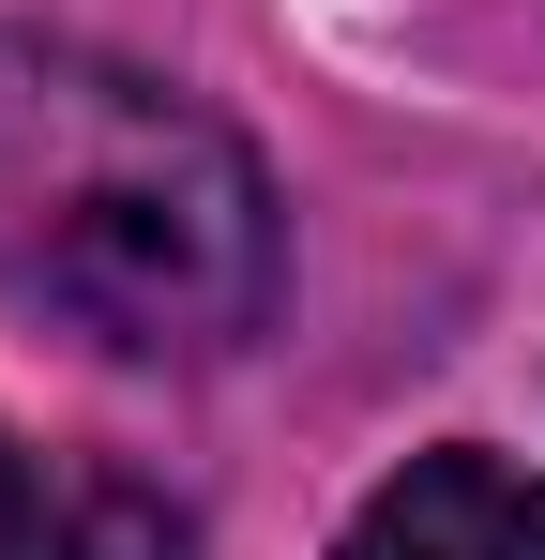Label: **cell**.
Instances as JSON below:
<instances>
[{"mask_svg": "<svg viewBox=\"0 0 545 560\" xmlns=\"http://www.w3.org/2000/svg\"><path fill=\"white\" fill-rule=\"evenodd\" d=\"M0 288L121 364H228L288 303L272 167L167 77L0 31Z\"/></svg>", "mask_w": 545, "mask_h": 560, "instance_id": "1", "label": "cell"}, {"mask_svg": "<svg viewBox=\"0 0 545 560\" xmlns=\"http://www.w3.org/2000/svg\"><path fill=\"white\" fill-rule=\"evenodd\" d=\"M0 560H182V530L137 485L61 469V455H31V440L0 424Z\"/></svg>", "mask_w": 545, "mask_h": 560, "instance_id": "3", "label": "cell"}, {"mask_svg": "<svg viewBox=\"0 0 545 560\" xmlns=\"http://www.w3.org/2000/svg\"><path fill=\"white\" fill-rule=\"evenodd\" d=\"M334 560H545V485L515 455H409L379 500H363Z\"/></svg>", "mask_w": 545, "mask_h": 560, "instance_id": "2", "label": "cell"}]
</instances>
